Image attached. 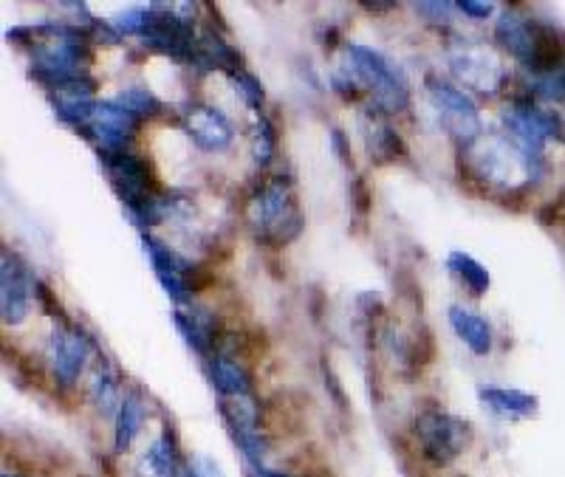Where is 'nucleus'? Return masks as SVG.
Instances as JSON below:
<instances>
[{
    "label": "nucleus",
    "mask_w": 565,
    "mask_h": 477,
    "mask_svg": "<svg viewBox=\"0 0 565 477\" xmlns=\"http://www.w3.org/2000/svg\"><path fill=\"white\" fill-rule=\"evenodd\" d=\"M249 221L255 226L258 238L277 243V246L294 240L303 229L297 201L291 195V187H286L283 181H272L255 195V201L249 207Z\"/></svg>",
    "instance_id": "obj_1"
},
{
    "label": "nucleus",
    "mask_w": 565,
    "mask_h": 477,
    "mask_svg": "<svg viewBox=\"0 0 565 477\" xmlns=\"http://www.w3.org/2000/svg\"><path fill=\"white\" fill-rule=\"evenodd\" d=\"M348 60L354 65L356 77L373 91L376 108L385 113H402L407 108V85L404 77L393 65L373 48L351 46Z\"/></svg>",
    "instance_id": "obj_2"
},
{
    "label": "nucleus",
    "mask_w": 565,
    "mask_h": 477,
    "mask_svg": "<svg viewBox=\"0 0 565 477\" xmlns=\"http://www.w3.org/2000/svg\"><path fill=\"white\" fill-rule=\"evenodd\" d=\"M416 432H419L427 458L436 463L452 461L464 449V444H467V438H464L467 424L444 413L419 415L416 418Z\"/></svg>",
    "instance_id": "obj_3"
},
{
    "label": "nucleus",
    "mask_w": 565,
    "mask_h": 477,
    "mask_svg": "<svg viewBox=\"0 0 565 477\" xmlns=\"http://www.w3.org/2000/svg\"><path fill=\"white\" fill-rule=\"evenodd\" d=\"M136 128H139V119L125 111L119 102H102L94 108V116L85 125V133H88V139L102 144V153H125Z\"/></svg>",
    "instance_id": "obj_4"
},
{
    "label": "nucleus",
    "mask_w": 565,
    "mask_h": 477,
    "mask_svg": "<svg viewBox=\"0 0 565 477\" xmlns=\"http://www.w3.org/2000/svg\"><path fill=\"white\" fill-rule=\"evenodd\" d=\"M3 269V280H0V297H3V322L6 325H17L20 319L29 314V300H32V280L29 271L20 263V257L6 252L0 260Z\"/></svg>",
    "instance_id": "obj_5"
},
{
    "label": "nucleus",
    "mask_w": 565,
    "mask_h": 477,
    "mask_svg": "<svg viewBox=\"0 0 565 477\" xmlns=\"http://www.w3.org/2000/svg\"><path fill=\"white\" fill-rule=\"evenodd\" d=\"M430 91H433V99H436V105L444 111L447 116V128L452 133H458L461 139H472L475 133H478V108H475V102L469 99L464 91H458V88H452L450 82H441V80H433L430 77Z\"/></svg>",
    "instance_id": "obj_6"
},
{
    "label": "nucleus",
    "mask_w": 565,
    "mask_h": 477,
    "mask_svg": "<svg viewBox=\"0 0 565 477\" xmlns=\"http://www.w3.org/2000/svg\"><path fill=\"white\" fill-rule=\"evenodd\" d=\"M184 125L190 130L193 142L201 147V150H226L232 144V125L226 119L224 113L215 111V108H207V105H195L190 116L184 119Z\"/></svg>",
    "instance_id": "obj_7"
},
{
    "label": "nucleus",
    "mask_w": 565,
    "mask_h": 477,
    "mask_svg": "<svg viewBox=\"0 0 565 477\" xmlns=\"http://www.w3.org/2000/svg\"><path fill=\"white\" fill-rule=\"evenodd\" d=\"M85 359H88V345H85V339H82L77 328L54 331V339H51V365H54V376L60 382H77Z\"/></svg>",
    "instance_id": "obj_8"
},
{
    "label": "nucleus",
    "mask_w": 565,
    "mask_h": 477,
    "mask_svg": "<svg viewBox=\"0 0 565 477\" xmlns=\"http://www.w3.org/2000/svg\"><path fill=\"white\" fill-rule=\"evenodd\" d=\"M450 322H452V331L467 342L472 353L484 356V353L492 350V328H489V322H486L484 317L472 314V311L464 308V305H452Z\"/></svg>",
    "instance_id": "obj_9"
},
{
    "label": "nucleus",
    "mask_w": 565,
    "mask_h": 477,
    "mask_svg": "<svg viewBox=\"0 0 565 477\" xmlns=\"http://www.w3.org/2000/svg\"><path fill=\"white\" fill-rule=\"evenodd\" d=\"M481 401L495 415H512V418H526L537 410V398L520 390H506V387H481Z\"/></svg>",
    "instance_id": "obj_10"
},
{
    "label": "nucleus",
    "mask_w": 565,
    "mask_h": 477,
    "mask_svg": "<svg viewBox=\"0 0 565 477\" xmlns=\"http://www.w3.org/2000/svg\"><path fill=\"white\" fill-rule=\"evenodd\" d=\"M210 373H212V382H215V387H218L224 396L246 398L249 396V390H252V379H249V373H246V370H243L235 359H229L226 353H221V356H215V359H212Z\"/></svg>",
    "instance_id": "obj_11"
},
{
    "label": "nucleus",
    "mask_w": 565,
    "mask_h": 477,
    "mask_svg": "<svg viewBox=\"0 0 565 477\" xmlns=\"http://www.w3.org/2000/svg\"><path fill=\"white\" fill-rule=\"evenodd\" d=\"M176 325L178 331L184 334V339L190 342V348H195L198 353H210V348L215 345V319L204 311H176Z\"/></svg>",
    "instance_id": "obj_12"
},
{
    "label": "nucleus",
    "mask_w": 565,
    "mask_h": 477,
    "mask_svg": "<svg viewBox=\"0 0 565 477\" xmlns=\"http://www.w3.org/2000/svg\"><path fill=\"white\" fill-rule=\"evenodd\" d=\"M198 57H207L210 65L215 68H224L232 77L238 74V65H241V54L226 43L224 37H218L215 32L204 34V40L198 43Z\"/></svg>",
    "instance_id": "obj_13"
},
{
    "label": "nucleus",
    "mask_w": 565,
    "mask_h": 477,
    "mask_svg": "<svg viewBox=\"0 0 565 477\" xmlns=\"http://www.w3.org/2000/svg\"><path fill=\"white\" fill-rule=\"evenodd\" d=\"M142 415H145L142 413V401H139V396L130 393V396L122 401L119 418H116V446H119V449H128L133 435L139 430V424H142Z\"/></svg>",
    "instance_id": "obj_14"
},
{
    "label": "nucleus",
    "mask_w": 565,
    "mask_h": 477,
    "mask_svg": "<svg viewBox=\"0 0 565 477\" xmlns=\"http://www.w3.org/2000/svg\"><path fill=\"white\" fill-rule=\"evenodd\" d=\"M450 269L472 288V294H484L486 288H489V271H486L478 260L464 255V252H452Z\"/></svg>",
    "instance_id": "obj_15"
},
{
    "label": "nucleus",
    "mask_w": 565,
    "mask_h": 477,
    "mask_svg": "<svg viewBox=\"0 0 565 477\" xmlns=\"http://www.w3.org/2000/svg\"><path fill=\"white\" fill-rule=\"evenodd\" d=\"M91 396L97 401V407L102 413H111L119 401V382H116V373L108 365H99L94 373V382H91Z\"/></svg>",
    "instance_id": "obj_16"
},
{
    "label": "nucleus",
    "mask_w": 565,
    "mask_h": 477,
    "mask_svg": "<svg viewBox=\"0 0 565 477\" xmlns=\"http://www.w3.org/2000/svg\"><path fill=\"white\" fill-rule=\"evenodd\" d=\"M119 105H122L128 113H133V116H156V113H162V102L150 94V91H145V88H130V91H122Z\"/></svg>",
    "instance_id": "obj_17"
},
{
    "label": "nucleus",
    "mask_w": 565,
    "mask_h": 477,
    "mask_svg": "<svg viewBox=\"0 0 565 477\" xmlns=\"http://www.w3.org/2000/svg\"><path fill=\"white\" fill-rule=\"evenodd\" d=\"M371 153H376V159H382V161H396V159H404V156H407L402 136H399V133H396L393 128H388V125L376 130V136H373V142H371Z\"/></svg>",
    "instance_id": "obj_18"
},
{
    "label": "nucleus",
    "mask_w": 565,
    "mask_h": 477,
    "mask_svg": "<svg viewBox=\"0 0 565 477\" xmlns=\"http://www.w3.org/2000/svg\"><path fill=\"white\" fill-rule=\"evenodd\" d=\"M255 150H258V161L260 167H266L269 159H272V153H275V128L266 122V119H260L258 125V142H255Z\"/></svg>",
    "instance_id": "obj_19"
},
{
    "label": "nucleus",
    "mask_w": 565,
    "mask_h": 477,
    "mask_svg": "<svg viewBox=\"0 0 565 477\" xmlns=\"http://www.w3.org/2000/svg\"><path fill=\"white\" fill-rule=\"evenodd\" d=\"M235 82H238V88H241L243 99L249 102V105H263V85H260L252 74H246V71H238L235 74Z\"/></svg>",
    "instance_id": "obj_20"
},
{
    "label": "nucleus",
    "mask_w": 565,
    "mask_h": 477,
    "mask_svg": "<svg viewBox=\"0 0 565 477\" xmlns=\"http://www.w3.org/2000/svg\"><path fill=\"white\" fill-rule=\"evenodd\" d=\"M461 12H467L472 17H489L492 15V3H481V0H461V3H455Z\"/></svg>",
    "instance_id": "obj_21"
},
{
    "label": "nucleus",
    "mask_w": 565,
    "mask_h": 477,
    "mask_svg": "<svg viewBox=\"0 0 565 477\" xmlns=\"http://www.w3.org/2000/svg\"><path fill=\"white\" fill-rule=\"evenodd\" d=\"M424 17H436V20H447L450 17V3H416Z\"/></svg>",
    "instance_id": "obj_22"
},
{
    "label": "nucleus",
    "mask_w": 565,
    "mask_h": 477,
    "mask_svg": "<svg viewBox=\"0 0 565 477\" xmlns=\"http://www.w3.org/2000/svg\"><path fill=\"white\" fill-rule=\"evenodd\" d=\"M354 198H356V209L359 212H368V207H371V198H368V187H365V181L359 178L354 184Z\"/></svg>",
    "instance_id": "obj_23"
},
{
    "label": "nucleus",
    "mask_w": 565,
    "mask_h": 477,
    "mask_svg": "<svg viewBox=\"0 0 565 477\" xmlns=\"http://www.w3.org/2000/svg\"><path fill=\"white\" fill-rule=\"evenodd\" d=\"M325 384H331V393H334V398H337V404L339 407H345V396H342V390H339V382H337V376L325 367Z\"/></svg>",
    "instance_id": "obj_24"
},
{
    "label": "nucleus",
    "mask_w": 565,
    "mask_h": 477,
    "mask_svg": "<svg viewBox=\"0 0 565 477\" xmlns=\"http://www.w3.org/2000/svg\"><path fill=\"white\" fill-rule=\"evenodd\" d=\"M362 6H365V9H376V12H388V9H393V6H396V3H393V0H376V3H368V0H365V3H362Z\"/></svg>",
    "instance_id": "obj_25"
}]
</instances>
